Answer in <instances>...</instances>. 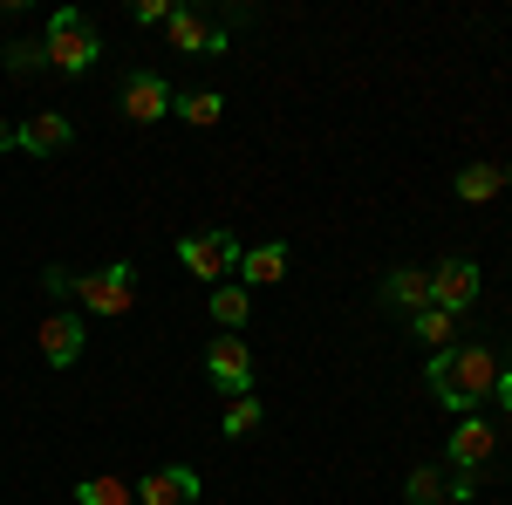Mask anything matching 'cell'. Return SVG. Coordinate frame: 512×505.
Segmentation results:
<instances>
[{
  "label": "cell",
  "mask_w": 512,
  "mask_h": 505,
  "mask_svg": "<svg viewBox=\"0 0 512 505\" xmlns=\"http://www.w3.org/2000/svg\"><path fill=\"white\" fill-rule=\"evenodd\" d=\"M424 383H431V396L444 403V410L472 417L478 403L492 396V383H499V362H492V349L458 342V349H437L431 362H424Z\"/></svg>",
  "instance_id": "6da1fadb"
},
{
  "label": "cell",
  "mask_w": 512,
  "mask_h": 505,
  "mask_svg": "<svg viewBox=\"0 0 512 505\" xmlns=\"http://www.w3.org/2000/svg\"><path fill=\"white\" fill-rule=\"evenodd\" d=\"M41 48H48V69H55V76H89L96 55H103V35L89 28L82 7H55V21H48Z\"/></svg>",
  "instance_id": "7a4b0ae2"
},
{
  "label": "cell",
  "mask_w": 512,
  "mask_h": 505,
  "mask_svg": "<svg viewBox=\"0 0 512 505\" xmlns=\"http://www.w3.org/2000/svg\"><path fill=\"white\" fill-rule=\"evenodd\" d=\"M239 246L226 226L219 233H192V239H178V260H185V273L192 280H205V287H226V273H239Z\"/></svg>",
  "instance_id": "3957f363"
},
{
  "label": "cell",
  "mask_w": 512,
  "mask_h": 505,
  "mask_svg": "<svg viewBox=\"0 0 512 505\" xmlns=\"http://www.w3.org/2000/svg\"><path fill=\"white\" fill-rule=\"evenodd\" d=\"M76 301L89 314H130L137 308V267L130 260H117V267H103V273H76Z\"/></svg>",
  "instance_id": "277c9868"
},
{
  "label": "cell",
  "mask_w": 512,
  "mask_h": 505,
  "mask_svg": "<svg viewBox=\"0 0 512 505\" xmlns=\"http://www.w3.org/2000/svg\"><path fill=\"white\" fill-rule=\"evenodd\" d=\"M205 376L219 383V396H253V349L239 335H212L205 349Z\"/></svg>",
  "instance_id": "5b68a950"
},
{
  "label": "cell",
  "mask_w": 512,
  "mask_h": 505,
  "mask_svg": "<svg viewBox=\"0 0 512 505\" xmlns=\"http://www.w3.org/2000/svg\"><path fill=\"white\" fill-rule=\"evenodd\" d=\"M171 103H178V96H171V82H164L158 69H130V76H123V117L130 123H164Z\"/></svg>",
  "instance_id": "8992f818"
},
{
  "label": "cell",
  "mask_w": 512,
  "mask_h": 505,
  "mask_svg": "<svg viewBox=\"0 0 512 505\" xmlns=\"http://www.w3.org/2000/svg\"><path fill=\"white\" fill-rule=\"evenodd\" d=\"M164 35H171L178 55H205V62H212V55H226V28H219V21H205L198 7H171Z\"/></svg>",
  "instance_id": "52a82bcc"
},
{
  "label": "cell",
  "mask_w": 512,
  "mask_h": 505,
  "mask_svg": "<svg viewBox=\"0 0 512 505\" xmlns=\"http://www.w3.org/2000/svg\"><path fill=\"white\" fill-rule=\"evenodd\" d=\"M478 301V260H437L431 267V308L465 314Z\"/></svg>",
  "instance_id": "ba28073f"
},
{
  "label": "cell",
  "mask_w": 512,
  "mask_h": 505,
  "mask_svg": "<svg viewBox=\"0 0 512 505\" xmlns=\"http://www.w3.org/2000/svg\"><path fill=\"white\" fill-rule=\"evenodd\" d=\"M14 144H21V151H35V157H55V151H69V144H76V123L62 117V110H35V117L14 130Z\"/></svg>",
  "instance_id": "9c48e42d"
},
{
  "label": "cell",
  "mask_w": 512,
  "mask_h": 505,
  "mask_svg": "<svg viewBox=\"0 0 512 505\" xmlns=\"http://www.w3.org/2000/svg\"><path fill=\"white\" fill-rule=\"evenodd\" d=\"M137 505H198V471L164 465V471H151V478H137Z\"/></svg>",
  "instance_id": "30bf717a"
},
{
  "label": "cell",
  "mask_w": 512,
  "mask_h": 505,
  "mask_svg": "<svg viewBox=\"0 0 512 505\" xmlns=\"http://www.w3.org/2000/svg\"><path fill=\"white\" fill-rule=\"evenodd\" d=\"M35 342H41V362H55V369H69L82 355V314H48L35 328Z\"/></svg>",
  "instance_id": "8fae6325"
},
{
  "label": "cell",
  "mask_w": 512,
  "mask_h": 505,
  "mask_svg": "<svg viewBox=\"0 0 512 505\" xmlns=\"http://www.w3.org/2000/svg\"><path fill=\"white\" fill-rule=\"evenodd\" d=\"M280 280H287V246H280V239L239 253V287H246V294H253V287H280Z\"/></svg>",
  "instance_id": "7c38bea8"
},
{
  "label": "cell",
  "mask_w": 512,
  "mask_h": 505,
  "mask_svg": "<svg viewBox=\"0 0 512 505\" xmlns=\"http://www.w3.org/2000/svg\"><path fill=\"white\" fill-rule=\"evenodd\" d=\"M492 424H478V417H458V430H451V465L458 471H485L492 465Z\"/></svg>",
  "instance_id": "4fadbf2b"
},
{
  "label": "cell",
  "mask_w": 512,
  "mask_h": 505,
  "mask_svg": "<svg viewBox=\"0 0 512 505\" xmlns=\"http://www.w3.org/2000/svg\"><path fill=\"white\" fill-rule=\"evenodd\" d=\"M383 301L403 308V314H424V308H431V273H424V267H396L390 280H383Z\"/></svg>",
  "instance_id": "5bb4252c"
},
{
  "label": "cell",
  "mask_w": 512,
  "mask_h": 505,
  "mask_svg": "<svg viewBox=\"0 0 512 505\" xmlns=\"http://www.w3.org/2000/svg\"><path fill=\"white\" fill-rule=\"evenodd\" d=\"M205 308H212V328H226V335H233V328H246V314H253V294L226 280V287H212V301H205Z\"/></svg>",
  "instance_id": "9a60e30c"
},
{
  "label": "cell",
  "mask_w": 512,
  "mask_h": 505,
  "mask_svg": "<svg viewBox=\"0 0 512 505\" xmlns=\"http://www.w3.org/2000/svg\"><path fill=\"white\" fill-rule=\"evenodd\" d=\"M410 335H417V342H431V355L437 349H458V314H444V308L410 314Z\"/></svg>",
  "instance_id": "2e32d148"
},
{
  "label": "cell",
  "mask_w": 512,
  "mask_h": 505,
  "mask_svg": "<svg viewBox=\"0 0 512 505\" xmlns=\"http://www.w3.org/2000/svg\"><path fill=\"white\" fill-rule=\"evenodd\" d=\"M171 117H185L192 130H212V123L226 117V96H219V89H192V96L171 103Z\"/></svg>",
  "instance_id": "e0dca14e"
},
{
  "label": "cell",
  "mask_w": 512,
  "mask_h": 505,
  "mask_svg": "<svg viewBox=\"0 0 512 505\" xmlns=\"http://www.w3.org/2000/svg\"><path fill=\"white\" fill-rule=\"evenodd\" d=\"M506 192V171H499V164H465V171H458V198H465V205H485V198H499Z\"/></svg>",
  "instance_id": "ac0fdd59"
},
{
  "label": "cell",
  "mask_w": 512,
  "mask_h": 505,
  "mask_svg": "<svg viewBox=\"0 0 512 505\" xmlns=\"http://www.w3.org/2000/svg\"><path fill=\"white\" fill-rule=\"evenodd\" d=\"M76 505H137V485H123L117 471H110V478H82Z\"/></svg>",
  "instance_id": "d6986e66"
},
{
  "label": "cell",
  "mask_w": 512,
  "mask_h": 505,
  "mask_svg": "<svg viewBox=\"0 0 512 505\" xmlns=\"http://www.w3.org/2000/svg\"><path fill=\"white\" fill-rule=\"evenodd\" d=\"M403 499H410V505H437V499H444L437 465H417V471H410V478H403Z\"/></svg>",
  "instance_id": "ffe728a7"
},
{
  "label": "cell",
  "mask_w": 512,
  "mask_h": 505,
  "mask_svg": "<svg viewBox=\"0 0 512 505\" xmlns=\"http://www.w3.org/2000/svg\"><path fill=\"white\" fill-rule=\"evenodd\" d=\"M260 417H267V410H260V396H233V403H226V437L260 430Z\"/></svg>",
  "instance_id": "44dd1931"
},
{
  "label": "cell",
  "mask_w": 512,
  "mask_h": 505,
  "mask_svg": "<svg viewBox=\"0 0 512 505\" xmlns=\"http://www.w3.org/2000/svg\"><path fill=\"white\" fill-rule=\"evenodd\" d=\"M7 69H14V76H35V69H48V48H41V41H14V48H7Z\"/></svg>",
  "instance_id": "7402d4cb"
},
{
  "label": "cell",
  "mask_w": 512,
  "mask_h": 505,
  "mask_svg": "<svg viewBox=\"0 0 512 505\" xmlns=\"http://www.w3.org/2000/svg\"><path fill=\"white\" fill-rule=\"evenodd\" d=\"M444 499H451V505H472L478 499V471H451V478H444Z\"/></svg>",
  "instance_id": "603a6c76"
},
{
  "label": "cell",
  "mask_w": 512,
  "mask_h": 505,
  "mask_svg": "<svg viewBox=\"0 0 512 505\" xmlns=\"http://www.w3.org/2000/svg\"><path fill=\"white\" fill-rule=\"evenodd\" d=\"M41 287H48L55 301H76V273H62V267H48V273H41Z\"/></svg>",
  "instance_id": "cb8c5ba5"
},
{
  "label": "cell",
  "mask_w": 512,
  "mask_h": 505,
  "mask_svg": "<svg viewBox=\"0 0 512 505\" xmlns=\"http://www.w3.org/2000/svg\"><path fill=\"white\" fill-rule=\"evenodd\" d=\"M158 21H171V7L164 0H137V28H158Z\"/></svg>",
  "instance_id": "d4e9b609"
},
{
  "label": "cell",
  "mask_w": 512,
  "mask_h": 505,
  "mask_svg": "<svg viewBox=\"0 0 512 505\" xmlns=\"http://www.w3.org/2000/svg\"><path fill=\"white\" fill-rule=\"evenodd\" d=\"M492 396H499V403L512 410V362H499V383H492Z\"/></svg>",
  "instance_id": "484cf974"
},
{
  "label": "cell",
  "mask_w": 512,
  "mask_h": 505,
  "mask_svg": "<svg viewBox=\"0 0 512 505\" xmlns=\"http://www.w3.org/2000/svg\"><path fill=\"white\" fill-rule=\"evenodd\" d=\"M7 144H14V130H7V123H0V151H7Z\"/></svg>",
  "instance_id": "4316f807"
},
{
  "label": "cell",
  "mask_w": 512,
  "mask_h": 505,
  "mask_svg": "<svg viewBox=\"0 0 512 505\" xmlns=\"http://www.w3.org/2000/svg\"><path fill=\"white\" fill-rule=\"evenodd\" d=\"M506 185H512V171H506Z\"/></svg>",
  "instance_id": "83f0119b"
}]
</instances>
